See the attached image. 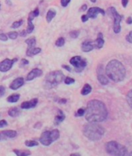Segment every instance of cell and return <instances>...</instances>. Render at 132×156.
I'll list each match as a JSON object with an SVG mask.
<instances>
[{
	"instance_id": "1",
	"label": "cell",
	"mask_w": 132,
	"mask_h": 156,
	"mask_svg": "<svg viewBox=\"0 0 132 156\" xmlns=\"http://www.w3.org/2000/svg\"><path fill=\"white\" fill-rule=\"evenodd\" d=\"M108 112L103 102L96 99L89 101L85 109V119L89 123H101L106 120Z\"/></svg>"
},
{
	"instance_id": "2",
	"label": "cell",
	"mask_w": 132,
	"mask_h": 156,
	"mask_svg": "<svg viewBox=\"0 0 132 156\" xmlns=\"http://www.w3.org/2000/svg\"><path fill=\"white\" fill-rule=\"evenodd\" d=\"M106 74L111 80L117 83L124 80L126 75V70L120 61L113 59L110 61L107 65Z\"/></svg>"
},
{
	"instance_id": "3",
	"label": "cell",
	"mask_w": 132,
	"mask_h": 156,
	"mask_svg": "<svg viewBox=\"0 0 132 156\" xmlns=\"http://www.w3.org/2000/svg\"><path fill=\"white\" fill-rule=\"evenodd\" d=\"M105 134V129L97 123H89L83 127V134L93 141L99 140Z\"/></svg>"
},
{
	"instance_id": "4",
	"label": "cell",
	"mask_w": 132,
	"mask_h": 156,
	"mask_svg": "<svg viewBox=\"0 0 132 156\" xmlns=\"http://www.w3.org/2000/svg\"><path fill=\"white\" fill-rule=\"evenodd\" d=\"M65 79V76L61 70H55L47 74L45 77L44 86L47 89H51L60 84Z\"/></svg>"
},
{
	"instance_id": "5",
	"label": "cell",
	"mask_w": 132,
	"mask_h": 156,
	"mask_svg": "<svg viewBox=\"0 0 132 156\" xmlns=\"http://www.w3.org/2000/svg\"><path fill=\"white\" fill-rule=\"evenodd\" d=\"M105 148H106V152L107 154H110V155L123 156L128 154L126 147L114 140L107 142L105 145Z\"/></svg>"
},
{
	"instance_id": "6",
	"label": "cell",
	"mask_w": 132,
	"mask_h": 156,
	"mask_svg": "<svg viewBox=\"0 0 132 156\" xmlns=\"http://www.w3.org/2000/svg\"><path fill=\"white\" fill-rule=\"evenodd\" d=\"M59 136H60V133L56 129L50 131H44L40 136V142L44 146H49L54 141L58 140Z\"/></svg>"
},
{
	"instance_id": "7",
	"label": "cell",
	"mask_w": 132,
	"mask_h": 156,
	"mask_svg": "<svg viewBox=\"0 0 132 156\" xmlns=\"http://www.w3.org/2000/svg\"><path fill=\"white\" fill-rule=\"evenodd\" d=\"M109 14H110L111 16L113 19V31H114L115 34H118L120 32V30H121V27H120V22L122 21L123 16L117 13V11L116 10L114 7H110L108 9Z\"/></svg>"
},
{
	"instance_id": "8",
	"label": "cell",
	"mask_w": 132,
	"mask_h": 156,
	"mask_svg": "<svg viewBox=\"0 0 132 156\" xmlns=\"http://www.w3.org/2000/svg\"><path fill=\"white\" fill-rule=\"evenodd\" d=\"M70 63L75 67V70L77 73H81L85 68V66H87L86 61L79 56L72 57L70 59Z\"/></svg>"
},
{
	"instance_id": "9",
	"label": "cell",
	"mask_w": 132,
	"mask_h": 156,
	"mask_svg": "<svg viewBox=\"0 0 132 156\" xmlns=\"http://www.w3.org/2000/svg\"><path fill=\"white\" fill-rule=\"evenodd\" d=\"M18 59L16 58L13 59H10V58H6L3 61L0 62V71L1 72H7L12 68L13 65L15 63Z\"/></svg>"
},
{
	"instance_id": "10",
	"label": "cell",
	"mask_w": 132,
	"mask_h": 156,
	"mask_svg": "<svg viewBox=\"0 0 132 156\" xmlns=\"http://www.w3.org/2000/svg\"><path fill=\"white\" fill-rule=\"evenodd\" d=\"M98 14H102V15L104 16L105 11L103 9H101V8L99 7H91L88 10L87 14H85V15H86V16H87L89 19V18L95 19V18H96Z\"/></svg>"
},
{
	"instance_id": "11",
	"label": "cell",
	"mask_w": 132,
	"mask_h": 156,
	"mask_svg": "<svg viewBox=\"0 0 132 156\" xmlns=\"http://www.w3.org/2000/svg\"><path fill=\"white\" fill-rule=\"evenodd\" d=\"M97 79L102 85H107L109 83V80L103 74V69L102 65H99L97 68Z\"/></svg>"
},
{
	"instance_id": "12",
	"label": "cell",
	"mask_w": 132,
	"mask_h": 156,
	"mask_svg": "<svg viewBox=\"0 0 132 156\" xmlns=\"http://www.w3.org/2000/svg\"><path fill=\"white\" fill-rule=\"evenodd\" d=\"M16 135H17V133L12 130L0 131V141L10 138H14L15 136H16Z\"/></svg>"
},
{
	"instance_id": "13",
	"label": "cell",
	"mask_w": 132,
	"mask_h": 156,
	"mask_svg": "<svg viewBox=\"0 0 132 156\" xmlns=\"http://www.w3.org/2000/svg\"><path fill=\"white\" fill-rule=\"evenodd\" d=\"M42 74H43V71L41 70V69L34 68L31 70L29 74H27V77H26V80H27V81L33 80V79H35V78L42 76Z\"/></svg>"
},
{
	"instance_id": "14",
	"label": "cell",
	"mask_w": 132,
	"mask_h": 156,
	"mask_svg": "<svg viewBox=\"0 0 132 156\" xmlns=\"http://www.w3.org/2000/svg\"><path fill=\"white\" fill-rule=\"evenodd\" d=\"M24 84V79L23 77H18L12 82L10 88L12 90H17Z\"/></svg>"
},
{
	"instance_id": "15",
	"label": "cell",
	"mask_w": 132,
	"mask_h": 156,
	"mask_svg": "<svg viewBox=\"0 0 132 156\" xmlns=\"http://www.w3.org/2000/svg\"><path fill=\"white\" fill-rule=\"evenodd\" d=\"M81 49L82 52H89L90 51L95 49L94 47V43L93 41H85L82 42L81 45Z\"/></svg>"
},
{
	"instance_id": "16",
	"label": "cell",
	"mask_w": 132,
	"mask_h": 156,
	"mask_svg": "<svg viewBox=\"0 0 132 156\" xmlns=\"http://www.w3.org/2000/svg\"><path fill=\"white\" fill-rule=\"evenodd\" d=\"M37 102H38V99L37 98H33V99L30 100V101L23 102L21 105H20V107L23 109H32V108H34L37 105Z\"/></svg>"
},
{
	"instance_id": "17",
	"label": "cell",
	"mask_w": 132,
	"mask_h": 156,
	"mask_svg": "<svg viewBox=\"0 0 132 156\" xmlns=\"http://www.w3.org/2000/svg\"><path fill=\"white\" fill-rule=\"evenodd\" d=\"M103 34H102V33L98 34L97 38L96 39L95 41H93V43H94V47H95V49H99L103 46V45H104V40H103Z\"/></svg>"
},
{
	"instance_id": "18",
	"label": "cell",
	"mask_w": 132,
	"mask_h": 156,
	"mask_svg": "<svg viewBox=\"0 0 132 156\" xmlns=\"http://www.w3.org/2000/svg\"><path fill=\"white\" fill-rule=\"evenodd\" d=\"M65 113L61 110V109H58V115L55 116L54 118V123L55 125H59L62 122L65 120Z\"/></svg>"
},
{
	"instance_id": "19",
	"label": "cell",
	"mask_w": 132,
	"mask_h": 156,
	"mask_svg": "<svg viewBox=\"0 0 132 156\" xmlns=\"http://www.w3.org/2000/svg\"><path fill=\"white\" fill-rule=\"evenodd\" d=\"M41 52V48H32V49H27V56H35V55H37Z\"/></svg>"
},
{
	"instance_id": "20",
	"label": "cell",
	"mask_w": 132,
	"mask_h": 156,
	"mask_svg": "<svg viewBox=\"0 0 132 156\" xmlns=\"http://www.w3.org/2000/svg\"><path fill=\"white\" fill-rule=\"evenodd\" d=\"M56 16V11L53 9H50L47 11V16H46V20L47 23H50L51 20H53V18H54V16Z\"/></svg>"
},
{
	"instance_id": "21",
	"label": "cell",
	"mask_w": 132,
	"mask_h": 156,
	"mask_svg": "<svg viewBox=\"0 0 132 156\" xmlns=\"http://www.w3.org/2000/svg\"><path fill=\"white\" fill-rule=\"evenodd\" d=\"M92 92V87L89 84H85L81 91L82 95H87Z\"/></svg>"
},
{
	"instance_id": "22",
	"label": "cell",
	"mask_w": 132,
	"mask_h": 156,
	"mask_svg": "<svg viewBox=\"0 0 132 156\" xmlns=\"http://www.w3.org/2000/svg\"><path fill=\"white\" fill-rule=\"evenodd\" d=\"M8 114L11 117H17L19 115V110L18 108L14 107L11 108V109L8 111Z\"/></svg>"
},
{
	"instance_id": "23",
	"label": "cell",
	"mask_w": 132,
	"mask_h": 156,
	"mask_svg": "<svg viewBox=\"0 0 132 156\" xmlns=\"http://www.w3.org/2000/svg\"><path fill=\"white\" fill-rule=\"evenodd\" d=\"M27 43V45H28V48L27 49H32L33 47H35L36 45V38H30L27 39L25 41Z\"/></svg>"
},
{
	"instance_id": "24",
	"label": "cell",
	"mask_w": 132,
	"mask_h": 156,
	"mask_svg": "<svg viewBox=\"0 0 132 156\" xmlns=\"http://www.w3.org/2000/svg\"><path fill=\"white\" fill-rule=\"evenodd\" d=\"M19 98H20V95L19 94H12L7 98V101L10 102V103H15V102L18 101Z\"/></svg>"
},
{
	"instance_id": "25",
	"label": "cell",
	"mask_w": 132,
	"mask_h": 156,
	"mask_svg": "<svg viewBox=\"0 0 132 156\" xmlns=\"http://www.w3.org/2000/svg\"><path fill=\"white\" fill-rule=\"evenodd\" d=\"M39 14H40L39 9H38V8H36L34 10H33V11H31L30 13L29 16H28V20H32V21H33V20L34 19L35 17L38 16Z\"/></svg>"
},
{
	"instance_id": "26",
	"label": "cell",
	"mask_w": 132,
	"mask_h": 156,
	"mask_svg": "<svg viewBox=\"0 0 132 156\" xmlns=\"http://www.w3.org/2000/svg\"><path fill=\"white\" fill-rule=\"evenodd\" d=\"M34 30V25L33 24V22L32 20H27V34L32 33Z\"/></svg>"
},
{
	"instance_id": "27",
	"label": "cell",
	"mask_w": 132,
	"mask_h": 156,
	"mask_svg": "<svg viewBox=\"0 0 132 156\" xmlns=\"http://www.w3.org/2000/svg\"><path fill=\"white\" fill-rule=\"evenodd\" d=\"M13 152L18 156H28L30 155V151H21V150H13Z\"/></svg>"
},
{
	"instance_id": "28",
	"label": "cell",
	"mask_w": 132,
	"mask_h": 156,
	"mask_svg": "<svg viewBox=\"0 0 132 156\" xmlns=\"http://www.w3.org/2000/svg\"><path fill=\"white\" fill-rule=\"evenodd\" d=\"M126 99L129 106L132 109V89L130 90V91L128 92V93L127 94Z\"/></svg>"
},
{
	"instance_id": "29",
	"label": "cell",
	"mask_w": 132,
	"mask_h": 156,
	"mask_svg": "<svg viewBox=\"0 0 132 156\" xmlns=\"http://www.w3.org/2000/svg\"><path fill=\"white\" fill-rule=\"evenodd\" d=\"M25 145L29 148H31V147H34V146H37L39 144V143L36 140H26L25 142Z\"/></svg>"
},
{
	"instance_id": "30",
	"label": "cell",
	"mask_w": 132,
	"mask_h": 156,
	"mask_svg": "<svg viewBox=\"0 0 132 156\" xmlns=\"http://www.w3.org/2000/svg\"><path fill=\"white\" fill-rule=\"evenodd\" d=\"M23 20H18V21H15L11 26V28H13V29H16L18 27H19L20 26L23 24Z\"/></svg>"
},
{
	"instance_id": "31",
	"label": "cell",
	"mask_w": 132,
	"mask_h": 156,
	"mask_svg": "<svg viewBox=\"0 0 132 156\" xmlns=\"http://www.w3.org/2000/svg\"><path fill=\"white\" fill-rule=\"evenodd\" d=\"M65 41L64 38L61 37L57 40L56 42H55V45L58 47H62L65 45Z\"/></svg>"
},
{
	"instance_id": "32",
	"label": "cell",
	"mask_w": 132,
	"mask_h": 156,
	"mask_svg": "<svg viewBox=\"0 0 132 156\" xmlns=\"http://www.w3.org/2000/svg\"><path fill=\"white\" fill-rule=\"evenodd\" d=\"M18 34H18L17 32H16V31H12V32L8 33V37L10 38V39H12V40H15V39L17 38Z\"/></svg>"
},
{
	"instance_id": "33",
	"label": "cell",
	"mask_w": 132,
	"mask_h": 156,
	"mask_svg": "<svg viewBox=\"0 0 132 156\" xmlns=\"http://www.w3.org/2000/svg\"><path fill=\"white\" fill-rule=\"evenodd\" d=\"M64 81H65V84L69 85V84H74V83L76 82V80H75V79H73V78L69 77V76H67V77H65L64 79Z\"/></svg>"
},
{
	"instance_id": "34",
	"label": "cell",
	"mask_w": 132,
	"mask_h": 156,
	"mask_svg": "<svg viewBox=\"0 0 132 156\" xmlns=\"http://www.w3.org/2000/svg\"><path fill=\"white\" fill-rule=\"evenodd\" d=\"M80 34V31H72L70 32V36L72 38H77L79 37V35Z\"/></svg>"
},
{
	"instance_id": "35",
	"label": "cell",
	"mask_w": 132,
	"mask_h": 156,
	"mask_svg": "<svg viewBox=\"0 0 132 156\" xmlns=\"http://www.w3.org/2000/svg\"><path fill=\"white\" fill-rule=\"evenodd\" d=\"M84 114H85V109H78V111L75 113V116L77 117H80V116H82Z\"/></svg>"
},
{
	"instance_id": "36",
	"label": "cell",
	"mask_w": 132,
	"mask_h": 156,
	"mask_svg": "<svg viewBox=\"0 0 132 156\" xmlns=\"http://www.w3.org/2000/svg\"><path fill=\"white\" fill-rule=\"evenodd\" d=\"M7 39H8L7 35H6L5 34L0 31V40L2 41H7Z\"/></svg>"
},
{
	"instance_id": "37",
	"label": "cell",
	"mask_w": 132,
	"mask_h": 156,
	"mask_svg": "<svg viewBox=\"0 0 132 156\" xmlns=\"http://www.w3.org/2000/svg\"><path fill=\"white\" fill-rule=\"evenodd\" d=\"M70 2H71V0H61V4L63 7H66Z\"/></svg>"
},
{
	"instance_id": "38",
	"label": "cell",
	"mask_w": 132,
	"mask_h": 156,
	"mask_svg": "<svg viewBox=\"0 0 132 156\" xmlns=\"http://www.w3.org/2000/svg\"><path fill=\"white\" fill-rule=\"evenodd\" d=\"M126 40L128 41V42H130L132 44V31H131L130 33L128 34V35L126 36Z\"/></svg>"
},
{
	"instance_id": "39",
	"label": "cell",
	"mask_w": 132,
	"mask_h": 156,
	"mask_svg": "<svg viewBox=\"0 0 132 156\" xmlns=\"http://www.w3.org/2000/svg\"><path fill=\"white\" fill-rule=\"evenodd\" d=\"M8 126V123L6 122L5 119H2V120L0 121V128H2V127H7Z\"/></svg>"
},
{
	"instance_id": "40",
	"label": "cell",
	"mask_w": 132,
	"mask_h": 156,
	"mask_svg": "<svg viewBox=\"0 0 132 156\" xmlns=\"http://www.w3.org/2000/svg\"><path fill=\"white\" fill-rule=\"evenodd\" d=\"M5 92H6V89L3 86H0V98L2 97L5 94Z\"/></svg>"
},
{
	"instance_id": "41",
	"label": "cell",
	"mask_w": 132,
	"mask_h": 156,
	"mask_svg": "<svg viewBox=\"0 0 132 156\" xmlns=\"http://www.w3.org/2000/svg\"><path fill=\"white\" fill-rule=\"evenodd\" d=\"M20 63H21L20 66H25V65L28 64L29 62H28V60L25 59V58H23V59H21V62H20Z\"/></svg>"
},
{
	"instance_id": "42",
	"label": "cell",
	"mask_w": 132,
	"mask_h": 156,
	"mask_svg": "<svg viewBox=\"0 0 132 156\" xmlns=\"http://www.w3.org/2000/svg\"><path fill=\"white\" fill-rule=\"evenodd\" d=\"M81 20H82V21L85 23V22H86L88 20H89V18H88L87 16H86V15H82V16Z\"/></svg>"
},
{
	"instance_id": "43",
	"label": "cell",
	"mask_w": 132,
	"mask_h": 156,
	"mask_svg": "<svg viewBox=\"0 0 132 156\" xmlns=\"http://www.w3.org/2000/svg\"><path fill=\"white\" fill-rule=\"evenodd\" d=\"M27 34V33L25 30H23V31H21V32L19 33V36H22V37H25Z\"/></svg>"
},
{
	"instance_id": "44",
	"label": "cell",
	"mask_w": 132,
	"mask_h": 156,
	"mask_svg": "<svg viewBox=\"0 0 132 156\" xmlns=\"http://www.w3.org/2000/svg\"><path fill=\"white\" fill-rule=\"evenodd\" d=\"M121 2H122V5L124 8L126 7L128 3V0H121Z\"/></svg>"
},
{
	"instance_id": "45",
	"label": "cell",
	"mask_w": 132,
	"mask_h": 156,
	"mask_svg": "<svg viewBox=\"0 0 132 156\" xmlns=\"http://www.w3.org/2000/svg\"><path fill=\"white\" fill-rule=\"evenodd\" d=\"M86 9H87V6L85 4V5H83V6H82L81 9H80V11H85Z\"/></svg>"
},
{
	"instance_id": "46",
	"label": "cell",
	"mask_w": 132,
	"mask_h": 156,
	"mask_svg": "<svg viewBox=\"0 0 132 156\" xmlns=\"http://www.w3.org/2000/svg\"><path fill=\"white\" fill-rule=\"evenodd\" d=\"M62 67L65 69V70H68V71H69V72H70V71H71V70H71V68H70V67H69V66H66V65H62Z\"/></svg>"
},
{
	"instance_id": "47",
	"label": "cell",
	"mask_w": 132,
	"mask_h": 156,
	"mask_svg": "<svg viewBox=\"0 0 132 156\" xmlns=\"http://www.w3.org/2000/svg\"><path fill=\"white\" fill-rule=\"evenodd\" d=\"M127 23L128 24H131L132 23V18L131 17H128L127 20Z\"/></svg>"
},
{
	"instance_id": "48",
	"label": "cell",
	"mask_w": 132,
	"mask_h": 156,
	"mask_svg": "<svg viewBox=\"0 0 132 156\" xmlns=\"http://www.w3.org/2000/svg\"><path fill=\"white\" fill-rule=\"evenodd\" d=\"M59 102L60 103H66V99H65V98H63V99H61L60 101H59Z\"/></svg>"
},
{
	"instance_id": "49",
	"label": "cell",
	"mask_w": 132,
	"mask_h": 156,
	"mask_svg": "<svg viewBox=\"0 0 132 156\" xmlns=\"http://www.w3.org/2000/svg\"><path fill=\"white\" fill-rule=\"evenodd\" d=\"M6 3H7L8 5H10V6H12V2H10V0H6Z\"/></svg>"
},
{
	"instance_id": "50",
	"label": "cell",
	"mask_w": 132,
	"mask_h": 156,
	"mask_svg": "<svg viewBox=\"0 0 132 156\" xmlns=\"http://www.w3.org/2000/svg\"><path fill=\"white\" fill-rule=\"evenodd\" d=\"M75 155L79 156V155H80V154H71V156H75Z\"/></svg>"
},
{
	"instance_id": "51",
	"label": "cell",
	"mask_w": 132,
	"mask_h": 156,
	"mask_svg": "<svg viewBox=\"0 0 132 156\" xmlns=\"http://www.w3.org/2000/svg\"><path fill=\"white\" fill-rule=\"evenodd\" d=\"M90 1H91L92 2H96V0H90Z\"/></svg>"
},
{
	"instance_id": "52",
	"label": "cell",
	"mask_w": 132,
	"mask_h": 156,
	"mask_svg": "<svg viewBox=\"0 0 132 156\" xmlns=\"http://www.w3.org/2000/svg\"><path fill=\"white\" fill-rule=\"evenodd\" d=\"M129 155L132 156V152H130V153H129Z\"/></svg>"
},
{
	"instance_id": "53",
	"label": "cell",
	"mask_w": 132,
	"mask_h": 156,
	"mask_svg": "<svg viewBox=\"0 0 132 156\" xmlns=\"http://www.w3.org/2000/svg\"><path fill=\"white\" fill-rule=\"evenodd\" d=\"M0 8H1V3H0Z\"/></svg>"
}]
</instances>
